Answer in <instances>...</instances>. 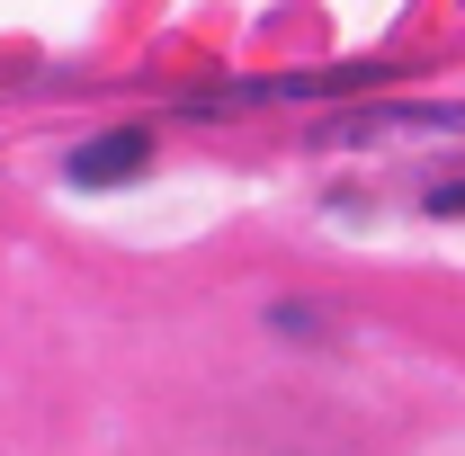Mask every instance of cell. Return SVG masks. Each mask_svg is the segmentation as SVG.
Instances as JSON below:
<instances>
[{
    "instance_id": "obj_1",
    "label": "cell",
    "mask_w": 465,
    "mask_h": 456,
    "mask_svg": "<svg viewBox=\"0 0 465 456\" xmlns=\"http://www.w3.org/2000/svg\"><path fill=\"white\" fill-rule=\"evenodd\" d=\"M153 162V134H99L90 153H72V179L81 188H108V179H134Z\"/></svg>"
}]
</instances>
